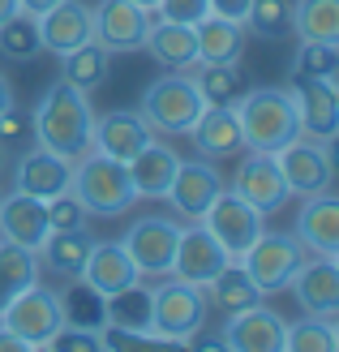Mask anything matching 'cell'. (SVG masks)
I'll list each match as a JSON object with an SVG mask.
<instances>
[{
	"label": "cell",
	"instance_id": "obj_13",
	"mask_svg": "<svg viewBox=\"0 0 339 352\" xmlns=\"http://www.w3.org/2000/svg\"><path fill=\"white\" fill-rule=\"evenodd\" d=\"M232 193H241L249 206H258L262 215H275V210L292 198L288 185H283L279 160L266 151H245V160L237 164V176H232Z\"/></svg>",
	"mask_w": 339,
	"mask_h": 352
},
{
	"label": "cell",
	"instance_id": "obj_9",
	"mask_svg": "<svg viewBox=\"0 0 339 352\" xmlns=\"http://www.w3.org/2000/svg\"><path fill=\"white\" fill-rule=\"evenodd\" d=\"M0 322H5L9 331H17L30 348H47V340L56 336L61 322H65L61 292H52V288H43L39 279H34L30 288H22L5 309H0Z\"/></svg>",
	"mask_w": 339,
	"mask_h": 352
},
{
	"label": "cell",
	"instance_id": "obj_28",
	"mask_svg": "<svg viewBox=\"0 0 339 352\" xmlns=\"http://www.w3.org/2000/svg\"><path fill=\"white\" fill-rule=\"evenodd\" d=\"M142 47L164 65V69H193L198 65V43H193V26L181 22H164V17H151V30Z\"/></svg>",
	"mask_w": 339,
	"mask_h": 352
},
{
	"label": "cell",
	"instance_id": "obj_22",
	"mask_svg": "<svg viewBox=\"0 0 339 352\" xmlns=\"http://www.w3.org/2000/svg\"><path fill=\"white\" fill-rule=\"evenodd\" d=\"M189 142L198 146L202 160H237L245 151L241 120L232 108H202V116L189 125Z\"/></svg>",
	"mask_w": 339,
	"mask_h": 352
},
{
	"label": "cell",
	"instance_id": "obj_19",
	"mask_svg": "<svg viewBox=\"0 0 339 352\" xmlns=\"http://www.w3.org/2000/svg\"><path fill=\"white\" fill-rule=\"evenodd\" d=\"M283 322L271 305H249L241 314H228L223 344L228 352H283Z\"/></svg>",
	"mask_w": 339,
	"mask_h": 352
},
{
	"label": "cell",
	"instance_id": "obj_30",
	"mask_svg": "<svg viewBox=\"0 0 339 352\" xmlns=\"http://www.w3.org/2000/svg\"><path fill=\"white\" fill-rule=\"evenodd\" d=\"M202 292H206V305H215V309H223V314H241V309H249V305L266 301V296L258 292V284L245 275L241 262H228V267L210 279Z\"/></svg>",
	"mask_w": 339,
	"mask_h": 352
},
{
	"label": "cell",
	"instance_id": "obj_27",
	"mask_svg": "<svg viewBox=\"0 0 339 352\" xmlns=\"http://www.w3.org/2000/svg\"><path fill=\"white\" fill-rule=\"evenodd\" d=\"M91 250H95V236L86 228H65V232H47L34 254H39V267H47L52 275L74 279V275H82Z\"/></svg>",
	"mask_w": 339,
	"mask_h": 352
},
{
	"label": "cell",
	"instance_id": "obj_50",
	"mask_svg": "<svg viewBox=\"0 0 339 352\" xmlns=\"http://www.w3.org/2000/svg\"><path fill=\"white\" fill-rule=\"evenodd\" d=\"M17 9H22V5H17V0H0V22H9V17H13Z\"/></svg>",
	"mask_w": 339,
	"mask_h": 352
},
{
	"label": "cell",
	"instance_id": "obj_52",
	"mask_svg": "<svg viewBox=\"0 0 339 352\" xmlns=\"http://www.w3.org/2000/svg\"><path fill=\"white\" fill-rule=\"evenodd\" d=\"M0 168H5V146H0Z\"/></svg>",
	"mask_w": 339,
	"mask_h": 352
},
{
	"label": "cell",
	"instance_id": "obj_24",
	"mask_svg": "<svg viewBox=\"0 0 339 352\" xmlns=\"http://www.w3.org/2000/svg\"><path fill=\"white\" fill-rule=\"evenodd\" d=\"M47 236V206L43 198H30V193L13 189L0 198V241H17L26 250H39Z\"/></svg>",
	"mask_w": 339,
	"mask_h": 352
},
{
	"label": "cell",
	"instance_id": "obj_3",
	"mask_svg": "<svg viewBox=\"0 0 339 352\" xmlns=\"http://www.w3.org/2000/svg\"><path fill=\"white\" fill-rule=\"evenodd\" d=\"M69 193L86 206L91 219H120L138 202V193L129 185V168L108 160V155H99V151H86L82 160H74Z\"/></svg>",
	"mask_w": 339,
	"mask_h": 352
},
{
	"label": "cell",
	"instance_id": "obj_40",
	"mask_svg": "<svg viewBox=\"0 0 339 352\" xmlns=\"http://www.w3.org/2000/svg\"><path fill=\"white\" fill-rule=\"evenodd\" d=\"M292 74L300 78H335L339 74V43H300Z\"/></svg>",
	"mask_w": 339,
	"mask_h": 352
},
{
	"label": "cell",
	"instance_id": "obj_42",
	"mask_svg": "<svg viewBox=\"0 0 339 352\" xmlns=\"http://www.w3.org/2000/svg\"><path fill=\"white\" fill-rule=\"evenodd\" d=\"M47 348H56V352H103V344H99V331L69 327V322H61V331L47 340Z\"/></svg>",
	"mask_w": 339,
	"mask_h": 352
},
{
	"label": "cell",
	"instance_id": "obj_31",
	"mask_svg": "<svg viewBox=\"0 0 339 352\" xmlns=\"http://www.w3.org/2000/svg\"><path fill=\"white\" fill-rule=\"evenodd\" d=\"M292 34L300 43H339V0H292Z\"/></svg>",
	"mask_w": 339,
	"mask_h": 352
},
{
	"label": "cell",
	"instance_id": "obj_12",
	"mask_svg": "<svg viewBox=\"0 0 339 352\" xmlns=\"http://www.w3.org/2000/svg\"><path fill=\"white\" fill-rule=\"evenodd\" d=\"M288 91H292V103H296L300 133L331 142V138L339 133V91H335V78H300V74H292Z\"/></svg>",
	"mask_w": 339,
	"mask_h": 352
},
{
	"label": "cell",
	"instance_id": "obj_47",
	"mask_svg": "<svg viewBox=\"0 0 339 352\" xmlns=\"http://www.w3.org/2000/svg\"><path fill=\"white\" fill-rule=\"evenodd\" d=\"M0 352H30V344L17 336V331H9L5 322H0Z\"/></svg>",
	"mask_w": 339,
	"mask_h": 352
},
{
	"label": "cell",
	"instance_id": "obj_21",
	"mask_svg": "<svg viewBox=\"0 0 339 352\" xmlns=\"http://www.w3.org/2000/svg\"><path fill=\"white\" fill-rule=\"evenodd\" d=\"M69 181H74V164L43 151L39 142H34V151H26L22 160H17V172H13V189L30 193V198H43V202L65 193Z\"/></svg>",
	"mask_w": 339,
	"mask_h": 352
},
{
	"label": "cell",
	"instance_id": "obj_4",
	"mask_svg": "<svg viewBox=\"0 0 339 352\" xmlns=\"http://www.w3.org/2000/svg\"><path fill=\"white\" fill-rule=\"evenodd\" d=\"M202 95H198V82H193L185 69H172V74L155 78L146 91H142L138 112L142 120L151 125L155 138H181L189 133V125L202 116Z\"/></svg>",
	"mask_w": 339,
	"mask_h": 352
},
{
	"label": "cell",
	"instance_id": "obj_35",
	"mask_svg": "<svg viewBox=\"0 0 339 352\" xmlns=\"http://www.w3.org/2000/svg\"><path fill=\"white\" fill-rule=\"evenodd\" d=\"M241 26L254 39H283L292 34V0H249Z\"/></svg>",
	"mask_w": 339,
	"mask_h": 352
},
{
	"label": "cell",
	"instance_id": "obj_32",
	"mask_svg": "<svg viewBox=\"0 0 339 352\" xmlns=\"http://www.w3.org/2000/svg\"><path fill=\"white\" fill-rule=\"evenodd\" d=\"M34 279H39V254L17 241H0V309L22 288H30Z\"/></svg>",
	"mask_w": 339,
	"mask_h": 352
},
{
	"label": "cell",
	"instance_id": "obj_29",
	"mask_svg": "<svg viewBox=\"0 0 339 352\" xmlns=\"http://www.w3.org/2000/svg\"><path fill=\"white\" fill-rule=\"evenodd\" d=\"M108 74H112V52L99 39H91V43H82V47L61 56V78L69 86H78V91H86V95L99 91V86L108 82Z\"/></svg>",
	"mask_w": 339,
	"mask_h": 352
},
{
	"label": "cell",
	"instance_id": "obj_10",
	"mask_svg": "<svg viewBox=\"0 0 339 352\" xmlns=\"http://www.w3.org/2000/svg\"><path fill=\"white\" fill-rule=\"evenodd\" d=\"M262 219H266V215H262L258 206H249V202L241 198V193H232V189L223 185V189H219V198L206 206V215H202L198 223H202L206 232H210V236H215V241L223 245V250H228V258L237 262V258L249 250V245L258 241V232H262V228H266Z\"/></svg>",
	"mask_w": 339,
	"mask_h": 352
},
{
	"label": "cell",
	"instance_id": "obj_25",
	"mask_svg": "<svg viewBox=\"0 0 339 352\" xmlns=\"http://www.w3.org/2000/svg\"><path fill=\"white\" fill-rule=\"evenodd\" d=\"M193 43H198V60L202 65H241L249 34L241 22L219 13H206L198 26H193Z\"/></svg>",
	"mask_w": 339,
	"mask_h": 352
},
{
	"label": "cell",
	"instance_id": "obj_46",
	"mask_svg": "<svg viewBox=\"0 0 339 352\" xmlns=\"http://www.w3.org/2000/svg\"><path fill=\"white\" fill-rule=\"evenodd\" d=\"M210 13H219V17H232V22H245V9H249V0H206Z\"/></svg>",
	"mask_w": 339,
	"mask_h": 352
},
{
	"label": "cell",
	"instance_id": "obj_34",
	"mask_svg": "<svg viewBox=\"0 0 339 352\" xmlns=\"http://www.w3.org/2000/svg\"><path fill=\"white\" fill-rule=\"evenodd\" d=\"M339 348V327L335 318H318L305 314L283 327V352H335Z\"/></svg>",
	"mask_w": 339,
	"mask_h": 352
},
{
	"label": "cell",
	"instance_id": "obj_44",
	"mask_svg": "<svg viewBox=\"0 0 339 352\" xmlns=\"http://www.w3.org/2000/svg\"><path fill=\"white\" fill-rule=\"evenodd\" d=\"M155 13L164 17V22H181V26H198L202 17L210 13L206 0H159Z\"/></svg>",
	"mask_w": 339,
	"mask_h": 352
},
{
	"label": "cell",
	"instance_id": "obj_20",
	"mask_svg": "<svg viewBox=\"0 0 339 352\" xmlns=\"http://www.w3.org/2000/svg\"><path fill=\"white\" fill-rule=\"evenodd\" d=\"M296 241L305 245L309 254L339 258V198H335L331 189L327 193H314V198H300Z\"/></svg>",
	"mask_w": 339,
	"mask_h": 352
},
{
	"label": "cell",
	"instance_id": "obj_7",
	"mask_svg": "<svg viewBox=\"0 0 339 352\" xmlns=\"http://www.w3.org/2000/svg\"><path fill=\"white\" fill-rule=\"evenodd\" d=\"M275 160L292 198H314V193L335 189V155H331V142H322V138L296 133L288 146L275 151Z\"/></svg>",
	"mask_w": 339,
	"mask_h": 352
},
{
	"label": "cell",
	"instance_id": "obj_2",
	"mask_svg": "<svg viewBox=\"0 0 339 352\" xmlns=\"http://www.w3.org/2000/svg\"><path fill=\"white\" fill-rule=\"evenodd\" d=\"M232 112L241 120V138H245V151H266L275 155L279 146H288L292 138L300 133V120H296V103L288 86H254V91L237 95Z\"/></svg>",
	"mask_w": 339,
	"mask_h": 352
},
{
	"label": "cell",
	"instance_id": "obj_6",
	"mask_svg": "<svg viewBox=\"0 0 339 352\" xmlns=\"http://www.w3.org/2000/svg\"><path fill=\"white\" fill-rule=\"evenodd\" d=\"M305 258H309V250L296 241V232H266V228H262L258 241L249 245L237 262L245 267V275L258 284L262 296H275V292H288L292 275H296V267Z\"/></svg>",
	"mask_w": 339,
	"mask_h": 352
},
{
	"label": "cell",
	"instance_id": "obj_14",
	"mask_svg": "<svg viewBox=\"0 0 339 352\" xmlns=\"http://www.w3.org/2000/svg\"><path fill=\"white\" fill-rule=\"evenodd\" d=\"M228 250L206 232L202 223H185L181 228V241H176V258H172V275L185 279V284H198L206 288L223 267H228Z\"/></svg>",
	"mask_w": 339,
	"mask_h": 352
},
{
	"label": "cell",
	"instance_id": "obj_43",
	"mask_svg": "<svg viewBox=\"0 0 339 352\" xmlns=\"http://www.w3.org/2000/svg\"><path fill=\"white\" fill-rule=\"evenodd\" d=\"M22 138H34V112H30V108H17V103H9V108L0 112V146L22 142Z\"/></svg>",
	"mask_w": 339,
	"mask_h": 352
},
{
	"label": "cell",
	"instance_id": "obj_51",
	"mask_svg": "<svg viewBox=\"0 0 339 352\" xmlns=\"http://www.w3.org/2000/svg\"><path fill=\"white\" fill-rule=\"evenodd\" d=\"M133 5H142L146 13H155V5H159V0H133Z\"/></svg>",
	"mask_w": 339,
	"mask_h": 352
},
{
	"label": "cell",
	"instance_id": "obj_5",
	"mask_svg": "<svg viewBox=\"0 0 339 352\" xmlns=\"http://www.w3.org/2000/svg\"><path fill=\"white\" fill-rule=\"evenodd\" d=\"M206 292L198 284H185L176 275H164L151 288V331L185 348V340L206 322Z\"/></svg>",
	"mask_w": 339,
	"mask_h": 352
},
{
	"label": "cell",
	"instance_id": "obj_38",
	"mask_svg": "<svg viewBox=\"0 0 339 352\" xmlns=\"http://www.w3.org/2000/svg\"><path fill=\"white\" fill-rule=\"evenodd\" d=\"M108 322L129 331H151V288H142V279L108 296Z\"/></svg>",
	"mask_w": 339,
	"mask_h": 352
},
{
	"label": "cell",
	"instance_id": "obj_18",
	"mask_svg": "<svg viewBox=\"0 0 339 352\" xmlns=\"http://www.w3.org/2000/svg\"><path fill=\"white\" fill-rule=\"evenodd\" d=\"M34 22H39L43 52H52V56H65V52H74V47L95 39V17L82 0H56V5L43 9Z\"/></svg>",
	"mask_w": 339,
	"mask_h": 352
},
{
	"label": "cell",
	"instance_id": "obj_33",
	"mask_svg": "<svg viewBox=\"0 0 339 352\" xmlns=\"http://www.w3.org/2000/svg\"><path fill=\"white\" fill-rule=\"evenodd\" d=\"M61 314L69 327H86V331H99L108 322V296L95 292L86 279H69V288L61 292Z\"/></svg>",
	"mask_w": 339,
	"mask_h": 352
},
{
	"label": "cell",
	"instance_id": "obj_1",
	"mask_svg": "<svg viewBox=\"0 0 339 352\" xmlns=\"http://www.w3.org/2000/svg\"><path fill=\"white\" fill-rule=\"evenodd\" d=\"M91 129H95V108L91 95L56 78L34 103V142L61 160H82L91 151Z\"/></svg>",
	"mask_w": 339,
	"mask_h": 352
},
{
	"label": "cell",
	"instance_id": "obj_48",
	"mask_svg": "<svg viewBox=\"0 0 339 352\" xmlns=\"http://www.w3.org/2000/svg\"><path fill=\"white\" fill-rule=\"evenodd\" d=\"M17 5H22V13H30V17H39L43 9H52V5H56V0H17Z\"/></svg>",
	"mask_w": 339,
	"mask_h": 352
},
{
	"label": "cell",
	"instance_id": "obj_37",
	"mask_svg": "<svg viewBox=\"0 0 339 352\" xmlns=\"http://www.w3.org/2000/svg\"><path fill=\"white\" fill-rule=\"evenodd\" d=\"M43 52L39 43V22L17 9L9 22H0V56L5 60H34Z\"/></svg>",
	"mask_w": 339,
	"mask_h": 352
},
{
	"label": "cell",
	"instance_id": "obj_41",
	"mask_svg": "<svg viewBox=\"0 0 339 352\" xmlns=\"http://www.w3.org/2000/svg\"><path fill=\"white\" fill-rule=\"evenodd\" d=\"M47 232H65V228H86L91 215H86V206L74 198V193H56V198H47Z\"/></svg>",
	"mask_w": 339,
	"mask_h": 352
},
{
	"label": "cell",
	"instance_id": "obj_49",
	"mask_svg": "<svg viewBox=\"0 0 339 352\" xmlns=\"http://www.w3.org/2000/svg\"><path fill=\"white\" fill-rule=\"evenodd\" d=\"M9 103H13V82H9L5 74H0V112H5Z\"/></svg>",
	"mask_w": 339,
	"mask_h": 352
},
{
	"label": "cell",
	"instance_id": "obj_16",
	"mask_svg": "<svg viewBox=\"0 0 339 352\" xmlns=\"http://www.w3.org/2000/svg\"><path fill=\"white\" fill-rule=\"evenodd\" d=\"M151 125L142 120L138 108H112V112H103L95 116V129H91V151L99 155H108V160L116 164H129L133 155L151 142Z\"/></svg>",
	"mask_w": 339,
	"mask_h": 352
},
{
	"label": "cell",
	"instance_id": "obj_26",
	"mask_svg": "<svg viewBox=\"0 0 339 352\" xmlns=\"http://www.w3.org/2000/svg\"><path fill=\"white\" fill-rule=\"evenodd\" d=\"M78 279H86L95 292H103V296H112V292H120V288H129V284H138V267L129 262V254L120 250V241H95V250H91V258H86V267H82V275Z\"/></svg>",
	"mask_w": 339,
	"mask_h": 352
},
{
	"label": "cell",
	"instance_id": "obj_17",
	"mask_svg": "<svg viewBox=\"0 0 339 352\" xmlns=\"http://www.w3.org/2000/svg\"><path fill=\"white\" fill-rule=\"evenodd\" d=\"M95 17V39L116 56V52H142V39L151 30V13L133 0H99Z\"/></svg>",
	"mask_w": 339,
	"mask_h": 352
},
{
	"label": "cell",
	"instance_id": "obj_45",
	"mask_svg": "<svg viewBox=\"0 0 339 352\" xmlns=\"http://www.w3.org/2000/svg\"><path fill=\"white\" fill-rule=\"evenodd\" d=\"M185 348H198V352H228V344H223V331H206V322L193 331V336L185 340Z\"/></svg>",
	"mask_w": 339,
	"mask_h": 352
},
{
	"label": "cell",
	"instance_id": "obj_36",
	"mask_svg": "<svg viewBox=\"0 0 339 352\" xmlns=\"http://www.w3.org/2000/svg\"><path fill=\"white\" fill-rule=\"evenodd\" d=\"M193 82H198V95L206 108H232L241 95V69L237 65H202L198 60Z\"/></svg>",
	"mask_w": 339,
	"mask_h": 352
},
{
	"label": "cell",
	"instance_id": "obj_39",
	"mask_svg": "<svg viewBox=\"0 0 339 352\" xmlns=\"http://www.w3.org/2000/svg\"><path fill=\"white\" fill-rule=\"evenodd\" d=\"M99 344L103 352H146V348H176L172 340L164 336H155V331H129V327H112V322H103L99 327Z\"/></svg>",
	"mask_w": 339,
	"mask_h": 352
},
{
	"label": "cell",
	"instance_id": "obj_23",
	"mask_svg": "<svg viewBox=\"0 0 339 352\" xmlns=\"http://www.w3.org/2000/svg\"><path fill=\"white\" fill-rule=\"evenodd\" d=\"M124 168H129V185H133L138 198H164L176 168H181V155H176L172 142H164V138H151Z\"/></svg>",
	"mask_w": 339,
	"mask_h": 352
},
{
	"label": "cell",
	"instance_id": "obj_11",
	"mask_svg": "<svg viewBox=\"0 0 339 352\" xmlns=\"http://www.w3.org/2000/svg\"><path fill=\"white\" fill-rule=\"evenodd\" d=\"M219 189H223V176H219L215 160H181L164 198L185 223H198L206 215V206L219 198Z\"/></svg>",
	"mask_w": 339,
	"mask_h": 352
},
{
	"label": "cell",
	"instance_id": "obj_15",
	"mask_svg": "<svg viewBox=\"0 0 339 352\" xmlns=\"http://www.w3.org/2000/svg\"><path fill=\"white\" fill-rule=\"evenodd\" d=\"M288 292L296 296V305L305 309V314L335 318V314H339V258L309 254V258L296 267Z\"/></svg>",
	"mask_w": 339,
	"mask_h": 352
},
{
	"label": "cell",
	"instance_id": "obj_8",
	"mask_svg": "<svg viewBox=\"0 0 339 352\" xmlns=\"http://www.w3.org/2000/svg\"><path fill=\"white\" fill-rule=\"evenodd\" d=\"M181 228H185L181 219H168V215H142V219H133V228L120 236V250L129 254V262L138 267L142 279L172 275V258H176Z\"/></svg>",
	"mask_w": 339,
	"mask_h": 352
}]
</instances>
